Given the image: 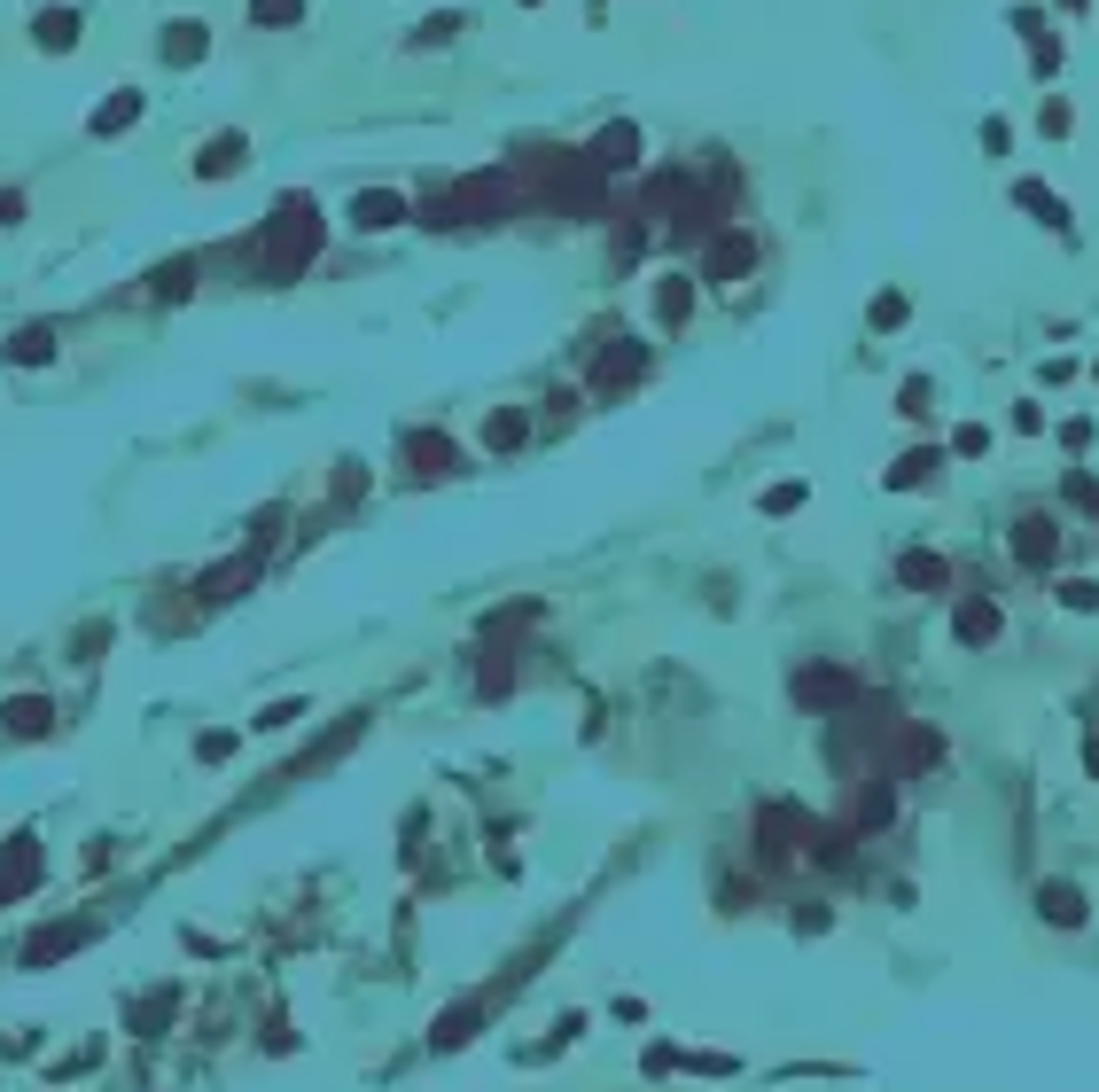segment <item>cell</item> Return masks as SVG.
Returning <instances> with one entry per match:
<instances>
[{
	"label": "cell",
	"mask_w": 1099,
	"mask_h": 1092,
	"mask_svg": "<svg viewBox=\"0 0 1099 1092\" xmlns=\"http://www.w3.org/2000/svg\"><path fill=\"white\" fill-rule=\"evenodd\" d=\"M234 156H243V141H234V133H227V141H211V149H204V172L218 180V172H234Z\"/></svg>",
	"instance_id": "obj_9"
},
{
	"label": "cell",
	"mask_w": 1099,
	"mask_h": 1092,
	"mask_svg": "<svg viewBox=\"0 0 1099 1092\" xmlns=\"http://www.w3.org/2000/svg\"><path fill=\"white\" fill-rule=\"evenodd\" d=\"M1037 905H1045V921H1061V928L1084 921V898H1076L1068 882H1045V889H1037Z\"/></svg>",
	"instance_id": "obj_3"
},
{
	"label": "cell",
	"mask_w": 1099,
	"mask_h": 1092,
	"mask_svg": "<svg viewBox=\"0 0 1099 1092\" xmlns=\"http://www.w3.org/2000/svg\"><path fill=\"white\" fill-rule=\"evenodd\" d=\"M1053 547H1061V539H1053V523H1045V515H1029V523H1014V554H1022L1029 570H1037V562H1053Z\"/></svg>",
	"instance_id": "obj_1"
},
{
	"label": "cell",
	"mask_w": 1099,
	"mask_h": 1092,
	"mask_svg": "<svg viewBox=\"0 0 1099 1092\" xmlns=\"http://www.w3.org/2000/svg\"><path fill=\"white\" fill-rule=\"evenodd\" d=\"M515 437H523V422H515V414H499V422L484 429V445H515Z\"/></svg>",
	"instance_id": "obj_11"
},
{
	"label": "cell",
	"mask_w": 1099,
	"mask_h": 1092,
	"mask_svg": "<svg viewBox=\"0 0 1099 1092\" xmlns=\"http://www.w3.org/2000/svg\"><path fill=\"white\" fill-rule=\"evenodd\" d=\"M788 507H804V484H772L765 492V515H788Z\"/></svg>",
	"instance_id": "obj_10"
},
{
	"label": "cell",
	"mask_w": 1099,
	"mask_h": 1092,
	"mask_svg": "<svg viewBox=\"0 0 1099 1092\" xmlns=\"http://www.w3.org/2000/svg\"><path fill=\"white\" fill-rule=\"evenodd\" d=\"M741 266H749V243H741V234H726L717 257H710V273H741Z\"/></svg>",
	"instance_id": "obj_8"
},
{
	"label": "cell",
	"mask_w": 1099,
	"mask_h": 1092,
	"mask_svg": "<svg viewBox=\"0 0 1099 1092\" xmlns=\"http://www.w3.org/2000/svg\"><path fill=\"white\" fill-rule=\"evenodd\" d=\"M296 8H305V0H257V16H266V24H273V16H296Z\"/></svg>",
	"instance_id": "obj_12"
},
{
	"label": "cell",
	"mask_w": 1099,
	"mask_h": 1092,
	"mask_svg": "<svg viewBox=\"0 0 1099 1092\" xmlns=\"http://www.w3.org/2000/svg\"><path fill=\"white\" fill-rule=\"evenodd\" d=\"M951 570L936 562V554H905V586H944Z\"/></svg>",
	"instance_id": "obj_6"
},
{
	"label": "cell",
	"mask_w": 1099,
	"mask_h": 1092,
	"mask_svg": "<svg viewBox=\"0 0 1099 1092\" xmlns=\"http://www.w3.org/2000/svg\"><path fill=\"white\" fill-rule=\"evenodd\" d=\"M359 227H398V195H359Z\"/></svg>",
	"instance_id": "obj_4"
},
{
	"label": "cell",
	"mask_w": 1099,
	"mask_h": 1092,
	"mask_svg": "<svg viewBox=\"0 0 1099 1092\" xmlns=\"http://www.w3.org/2000/svg\"><path fill=\"white\" fill-rule=\"evenodd\" d=\"M8 733H47V703H8Z\"/></svg>",
	"instance_id": "obj_7"
},
{
	"label": "cell",
	"mask_w": 1099,
	"mask_h": 1092,
	"mask_svg": "<svg viewBox=\"0 0 1099 1092\" xmlns=\"http://www.w3.org/2000/svg\"><path fill=\"white\" fill-rule=\"evenodd\" d=\"M959 640H967V648L998 640V609L990 601H959Z\"/></svg>",
	"instance_id": "obj_2"
},
{
	"label": "cell",
	"mask_w": 1099,
	"mask_h": 1092,
	"mask_svg": "<svg viewBox=\"0 0 1099 1092\" xmlns=\"http://www.w3.org/2000/svg\"><path fill=\"white\" fill-rule=\"evenodd\" d=\"M47 351H55V336H47V328H24V336H16V351H8V360L39 367V360H47Z\"/></svg>",
	"instance_id": "obj_5"
}]
</instances>
